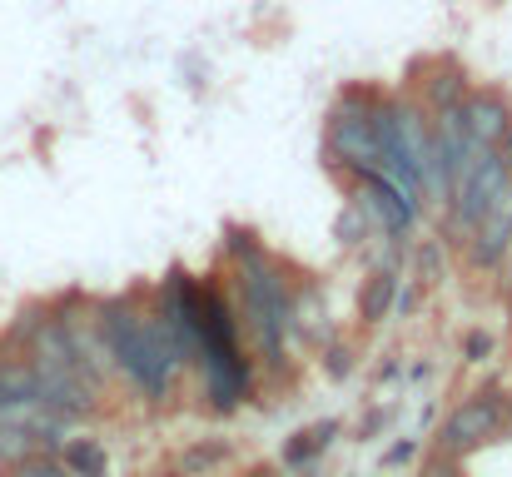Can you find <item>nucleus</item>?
Segmentation results:
<instances>
[{
	"instance_id": "obj_1",
	"label": "nucleus",
	"mask_w": 512,
	"mask_h": 477,
	"mask_svg": "<svg viewBox=\"0 0 512 477\" xmlns=\"http://www.w3.org/2000/svg\"><path fill=\"white\" fill-rule=\"evenodd\" d=\"M100 343H105V353H110L150 398H160V393L170 388L179 358H174L170 333H165L155 318H140V314H130L125 304H110V309L100 314Z\"/></svg>"
},
{
	"instance_id": "obj_2",
	"label": "nucleus",
	"mask_w": 512,
	"mask_h": 477,
	"mask_svg": "<svg viewBox=\"0 0 512 477\" xmlns=\"http://www.w3.org/2000/svg\"><path fill=\"white\" fill-rule=\"evenodd\" d=\"M503 423H508V408H503L493 393L468 398V403L443 423V448H448V453H473V448L493 443V438L503 433Z\"/></svg>"
},
{
	"instance_id": "obj_3",
	"label": "nucleus",
	"mask_w": 512,
	"mask_h": 477,
	"mask_svg": "<svg viewBox=\"0 0 512 477\" xmlns=\"http://www.w3.org/2000/svg\"><path fill=\"white\" fill-rule=\"evenodd\" d=\"M413 199L388 179V174H358V214L368 224H378L383 234H403L408 219H413Z\"/></svg>"
},
{
	"instance_id": "obj_4",
	"label": "nucleus",
	"mask_w": 512,
	"mask_h": 477,
	"mask_svg": "<svg viewBox=\"0 0 512 477\" xmlns=\"http://www.w3.org/2000/svg\"><path fill=\"white\" fill-rule=\"evenodd\" d=\"M508 244H512V174L493 189L488 209L473 224V259L478 264H498L508 254Z\"/></svg>"
},
{
	"instance_id": "obj_5",
	"label": "nucleus",
	"mask_w": 512,
	"mask_h": 477,
	"mask_svg": "<svg viewBox=\"0 0 512 477\" xmlns=\"http://www.w3.org/2000/svg\"><path fill=\"white\" fill-rule=\"evenodd\" d=\"M458 110H463V125H468V135H473L478 145H498L503 130L512 125L503 95H493V90H478V95L458 100Z\"/></svg>"
},
{
	"instance_id": "obj_6",
	"label": "nucleus",
	"mask_w": 512,
	"mask_h": 477,
	"mask_svg": "<svg viewBox=\"0 0 512 477\" xmlns=\"http://www.w3.org/2000/svg\"><path fill=\"white\" fill-rule=\"evenodd\" d=\"M65 448V473L75 477H105L110 473V458H105V448L100 443H90V438H70V443H60Z\"/></svg>"
},
{
	"instance_id": "obj_7",
	"label": "nucleus",
	"mask_w": 512,
	"mask_h": 477,
	"mask_svg": "<svg viewBox=\"0 0 512 477\" xmlns=\"http://www.w3.org/2000/svg\"><path fill=\"white\" fill-rule=\"evenodd\" d=\"M393 289H398L393 269H378V274H368V284H363V299H358V314H363V323H378V318L393 309Z\"/></svg>"
},
{
	"instance_id": "obj_8",
	"label": "nucleus",
	"mask_w": 512,
	"mask_h": 477,
	"mask_svg": "<svg viewBox=\"0 0 512 477\" xmlns=\"http://www.w3.org/2000/svg\"><path fill=\"white\" fill-rule=\"evenodd\" d=\"M40 453H45V438L0 423V473H10L15 463H30V458H40Z\"/></svg>"
},
{
	"instance_id": "obj_9",
	"label": "nucleus",
	"mask_w": 512,
	"mask_h": 477,
	"mask_svg": "<svg viewBox=\"0 0 512 477\" xmlns=\"http://www.w3.org/2000/svg\"><path fill=\"white\" fill-rule=\"evenodd\" d=\"M329 438H334V423H319V428H309V433H299V438L289 443V453H284V458H289V463L299 468V463H309V458H314V453H319V448H324Z\"/></svg>"
},
{
	"instance_id": "obj_10",
	"label": "nucleus",
	"mask_w": 512,
	"mask_h": 477,
	"mask_svg": "<svg viewBox=\"0 0 512 477\" xmlns=\"http://www.w3.org/2000/svg\"><path fill=\"white\" fill-rule=\"evenodd\" d=\"M5 477H65V468H60V463H50V458L40 453V458H30V463H15Z\"/></svg>"
},
{
	"instance_id": "obj_11",
	"label": "nucleus",
	"mask_w": 512,
	"mask_h": 477,
	"mask_svg": "<svg viewBox=\"0 0 512 477\" xmlns=\"http://www.w3.org/2000/svg\"><path fill=\"white\" fill-rule=\"evenodd\" d=\"M224 458V448L219 443H209V448H194L189 458H184V473H199V468H209V463H219Z\"/></svg>"
},
{
	"instance_id": "obj_12",
	"label": "nucleus",
	"mask_w": 512,
	"mask_h": 477,
	"mask_svg": "<svg viewBox=\"0 0 512 477\" xmlns=\"http://www.w3.org/2000/svg\"><path fill=\"white\" fill-rule=\"evenodd\" d=\"M348 368H353V353H348V348H334V353H329V373H348Z\"/></svg>"
},
{
	"instance_id": "obj_13",
	"label": "nucleus",
	"mask_w": 512,
	"mask_h": 477,
	"mask_svg": "<svg viewBox=\"0 0 512 477\" xmlns=\"http://www.w3.org/2000/svg\"><path fill=\"white\" fill-rule=\"evenodd\" d=\"M493 150H498V159L508 164V174H512V125H508V130H503V140H498Z\"/></svg>"
},
{
	"instance_id": "obj_14",
	"label": "nucleus",
	"mask_w": 512,
	"mask_h": 477,
	"mask_svg": "<svg viewBox=\"0 0 512 477\" xmlns=\"http://www.w3.org/2000/svg\"><path fill=\"white\" fill-rule=\"evenodd\" d=\"M488 348H493V338H488V333H473V338H468V353H473V358H483Z\"/></svg>"
},
{
	"instance_id": "obj_15",
	"label": "nucleus",
	"mask_w": 512,
	"mask_h": 477,
	"mask_svg": "<svg viewBox=\"0 0 512 477\" xmlns=\"http://www.w3.org/2000/svg\"><path fill=\"white\" fill-rule=\"evenodd\" d=\"M423 477H453V473H448V468H428Z\"/></svg>"
},
{
	"instance_id": "obj_16",
	"label": "nucleus",
	"mask_w": 512,
	"mask_h": 477,
	"mask_svg": "<svg viewBox=\"0 0 512 477\" xmlns=\"http://www.w3.org/2000/svg\"><path fill=\"white\" fill-rule=\"evenodd\" d=\"M65 477H75V473H65Z\"/></svg>"
}]
</instances>
